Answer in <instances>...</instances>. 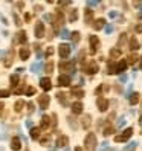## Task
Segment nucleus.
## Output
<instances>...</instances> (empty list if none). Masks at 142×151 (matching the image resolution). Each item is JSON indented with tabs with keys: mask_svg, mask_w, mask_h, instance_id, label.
Returning a JSON list of instances; mask_svg holds the SVG:
<instances>
[{
	"mask_svg": "<svg viewBox=\"0 0 142 151\" xmlns=\"http://www.w3.org/2000/svg\"><path fill=\"white\" fill-rule=\"evenodd\" d=\"M69 145V137L67 136H58L57 137V147H60V148H64V147H67Z\"/></svg>",
	"mask_w": 142,
	"mask_h": 151,
	"instance_id": "obj_13",
	"label": "nucleus"
},
{
	"mask_svg": "<svg viewBox=\"0 0 142 151\" xmlns=\"http://www.w3.org/2000/svg\"><path fill=\"white\" fill-rule=\"evenodd\" d=\"M40 87L43 88L44 92H49L50 88H52V83H50V78H48V76L41 78V79H40Z\"/></svg>",
	"mask_w": 142,
	"mask_h": 151,
	"instance_id": "obj_11",
	"label": "nucleus"
},
{
	"mask_svg": "<svg viewBox=\"0 0 142 151\" xmlns=\"http://www.w3.org/2000/svg\"><path fill=\"white\" fill-rule=\"evenodd\" d=\"M34 93H35V88L34 87H29L28 90H26V95H28V96H32Z\"/></svg>",
	"mask_w": 142,
	"mask_h": 151,
	"instance_id": "obj_39",
	"label": "nucleus"
},
{
	"mask_svg": "<svg viewBox=\"0 0 142 151\" xmlns=\"http://www.w3.org/2000/svg\"><path fill=\"white\" fill-rule=\"evenodd\" d=\"M96 105H98L99 111H105V110L109 109V101L105 99L104 96H99L98 99H96Z\"/></svg>",
	"mask_w": 142,
	"mask_h": 151,
	"instance_id": "obj_10",
	"label": "nucleus"
},
{
	"mask_svg": "<svg viewBox=\"0 0 142 151\" xmlns=\"http://www.w3.org/2000/svg\"><path fill=\"white\" fill-rule=\"evenodd\" d=\"M17 35H19V37H17L19 43H25V41H26V32H25V31H20Z\"/></svg>",
	"mask_w": 142,
	"mask_h": 151,
	"instance_id": "obj_28",
	"label": "nucleus"
},
{
	"mask_svg": "<svg viewBox=\"0 0 142 151\" xmlns=\"http://www.w3.org/2000/svg\"><path fill=\"white\" fill-rule=\"evenodd\" d=\"M70 50H72V47H70L69 44H66V43L60 44V46H58V55H60V58L66 60L70 55Z\"/></svg>",
	"mask_w": 142,
	"mask_h": 151,
	"instance_id": "obj_3",
	"label": "nucleus"
},
{
	"mask_svg": "<svg viewBox=\"0 0 142 151\" xmlns=\"http://www.w3.org/2000/svg\"><path fill=\"white\" fill-rule=\"evenodd\" d=\"M113 131H115V128L112 127V125H107L104 128V136H110V134H113Z\"/></svg>",
	"mask_w": 142,
	"mask_h": 151,
	"instance_id": "obj_29",
	"label": "nucleus"
},
{
	"mask_svg": "<svg viewBox=\"0 0 142 151\" xmlns=\"http://www.w3.org/2000/svg\"><path fill=\"white\" fill-rule=\"evenodd\" d=\"M31 139H34V140H37V139H40V136H41V128L38 127V128H31Z\"/></svg>",
	"mask_w": 142,
	"mask_h": 151,
	"instance_id": "obj_21",
	"label": "nucleus"
},
{
	"mask_svg": "<svg viewBox=\"0 0 142 151\" xmlns=\"http://www.w3.org/2000/svg\"><path fill=\"white\" fill-rule=\"evenodd\" d=\"M61 37H63V38H69V37H70V34H69L66 29H63V32H61Z\"/></svg>",
	"mask_w": 142,
	"mask_h": 151,
	"instance_id": "obj_40",
	"label": "nucleus"
},
{
	"mask_svg": "<svg viewBox=\"0 0 142 151\" xmlns=\"http://www.w3.org/2000/svg\"><path fill=\"white\" fill-rule=\"evenodd\" d=\"M128 47H130V50H138V49H139V41H138L136 37H131V38H130Z\"/></svg>",
	"mask_w": 142,
	"mask_h": 151,
	"instance_id": "obj_19",
	"label": "nucleus"
},
{
	"mask_svg": "<svg viewBox=\"0 0 142 151\" xmlns=\"http://www.w3.org/2000/svg\"><path fill=\"white\" fill-rule=\"evenodd\" d=\"M131 134H133V128L131 127H128V128H125L121 134H118V136H115V142H127L130 137H131Z\"/></svg>",
	"mask_w": 142,
	"mask_h": 151,
	"instance_id": "obj_2",
	"label": "nucleus"
},
{
	"mask_svg": "<svg viewBox=\"0 0 142 151\" xmlns=\"http://www.w3.org/2000/svg\"><path fill=\"white\" fill-rule=\"evenodd\" d=\"M57 99L63 105H67V95L66 93H57Z\"/></svg>",
	"mask_w": 142,
	"mask_h": 151,
	"instance_id": "obj_25",
	"label": "nucleus"
},
{
	"mask_svg": "<svg viewBox=\"0 0 142 151\" xmlns=\"http://www.w3.org/2000/svg\"><path fill=\"white\" fill-rule=\"evenodd\" d=\"M28 111H29V113H32V111H34V104H32V102H29V104H28Z\"/></svg>",
	"mask_w": 142,
	"mask_h": 151,
	"instance_id": "obj_42",
	"label": "nucleus"
},
{
	"mask_svg": "<svg viewBox=\"0 0 142 151\" xmlns=\"http://www.w3.org/2000/svg\"><path fill=\"white\" fill-rule=\"evenodd\" d=\"M70 35H72V40H74L75 43H78V41H79V32H78V31L72 32V34H70Z\"/></svg>",
	"mask_w": 142,
	"mask_h": 151,
	"instance_id": "obj_36",
	"label": "nucleus"
},
{
	"mask_svg": "<svg viewBox=\"0 0 142 151\" xmlns=\"http://www.w3.org/2000/svg\"><path fill=\"white\" fill-rule=\"evenodd\" d=\"M127 66H128V63H127L125 60L118 61V63H116V73H122V72H125Z\"/></svg>",
	"mask_w": 142,
	"mask_h": 151,
	"instance_id": "obj_15",
	"label": "nucleus"
},
{
	"mask_svg": "<svg viewBox=\"0 0 142 151\" xmlns=\"http://www.w3.org/2000/svg\"><path fill=\"white\" fill-rule=\"evenodd\" d=\"M104 24H105V19H98V20L95 22L93 28H95L96 31H99V29H102V28H104Z\"/></svg>",
	"mask_w": 142,
	"mask_h": 151,
	"instance_id": "obj_22",
	"label": "nucleus"
},
{
	"mask_svg": "<svg viewBox=\"0 0 142 151\" xmlns=\"http://www.w3.org/2000/svg\"><path fill=\"white\" fill-rule=\"evenodd\" d=\"M19 55H20L22 60H28V58L31 57V50H29V47H20Z\"/></svg>",
	"mask_w": 142,
	"mask_h": 151,
	"instance_id": "obj_17",
	"label": "nucleus"
},
{
	"mask_svg": "<svg viewBox=\"0 0 142 151\" xmlns=\"http://www.w3.org/2000/svg\"><path fill=\"white\" fill-rule=\"evenodd\" d=\"M3 109H5V104L0 102V116H2V113H3Z\"/></svg>",
	"mask_w": 142,
	"mask_h": 151,
	"instance_id": "obj_44",
	"label": "nucleus"
},
{
	"mask_svg": "<svg viewBox=\"0 0 142 151\" xmlns=\"http://www.w3.org/2000/svg\"><path fill=\"white\" fill-rule=\"evenodd\" d=\"M60 70H61V72H75V69H74V61L61 60V61H60Z\"/></svg>",
	"mask_w": 142,
	"mask_h": 151,
	"instance_id": "obj_4",
	"label": "nucleus"
},
{
	"mask_svg": "<svg viewBox=\"0 0 142 151\" xmlns=\"http://www.w3.org/2000/svg\"><path fill=\"white\" fill-rule=\"evenodd\" d=\"M136 60H138V57H136V55H130V57H128V61H127V63L133 64V63H136Z\"/></svg>",
	"mask_w": 142,
	"mask_h": 151,
	"instance_id": "obj_38",
	"label": "nucleus"
},
{
	"mask_svg": "<svg viewBox=\"0 0 142 151\" xmlns=\"http://www.w3.org/2000/svg\"><path fill=\"white\" fill-rule=\"evenodd\" d=\"M40 142H41V145H43V147H49V144H50V137H49V136H46L44 139H41Z\"/></svg>",
	"mask_w": 142,
	"mask_h": 151,
	"instance_id": "obj_34",
	"label": "nucleus"
},
{
	"mask_svg": "<svg viewBox=\"0 0 142 151\" xmlns=\"http://www.w3.org/2000/svg\"><path fill=\"white\" fill-rule=\"evenodd\" d=\"M99 70V67H98V64L95 63V61H90L87 66H84V72L86 73H89V75H93V73H96Z\"/></svg>",
	"mask_w": 142,
	"mask_h": 151,
	"instance_id": "obj_8",
	"label": "nucleus"
},
{
	"mask_svg": "<svg viewBox=\"0 0 142 151\" xmlns=\"http://www.w3.org/2000/svg\"><path fill=\"white\" fill-rule=\"evenodd\" d=\"M89 43H90V52L95 54L98 46H99V38L96 37V35H90V37H89Z\"/></svg>",
	"mask_w": 142,
	"mask_h": 151,
	"instance_id": "obj_9",
	"label": "nucleus"
},
{
	"mask_svg": "<svg viewBox=\"0 0 142 151\" xmlns=\"http://www.w3.org/2000/svg\"><path fill=\"white\" fill-rule=\"evenodd\" d=\"M9 95H11V92L6 90V88H2V90H0V98H8Z\"/></svg>",
	"mask_w": 142,
	"mask_h": 151,
	"instance_id": "obj_35",
	"label": "nucleus"
},
{
	"mask_svg": "<svg viewBox=\"0 0 142 151\" xmlns=\"http://www.w3.org/2000/svg\"><path fill=\"white\" fill-rule=\"evenodd\" d=\"M119 55H121V50H119V49H112V50H110V57H112V58H118Z\"/></svg>",
	"mask_w": 142,
	"mask_h": 151,
	"instance_id": "obj_30",
	"label": "nucleus"
},
{
	"mask_svg": "<svg viewBox=\"0 0 142 151\" xmlns=\"http://www.w3.org/2000/svg\"><path fill=\"white\" fill-rule=\"evenodd\" d=\"M139 99H141V95H139L138 92H133V93L130 95V98H128V102H130L131 105H136V104L139 102Z\"/></svg>",
	"mask_w": 142,
	"mask_h": 151,
	"instance_id": "obj_18",
	"label": "nucleus"
},
{
	"mask_svg": "<svg viewBox=\"0 0 142 151\" xmlns=\"http://www.w3.org/2000/svg\"><path fill=\"white\" fill-rule=\"evenodd\" d=\"M11 150L12 151H20L22 150V140H20V137L14 136L11 139Z\"/></svg>",
	"mask_w": 142,
	"mask_h": 151,
	"instance_id": "obj_12",
	"label": "nucleus"
},
{
	"mask_svg": "<svg viewBox=\"0 0 142 151\" xmlns=\"http://www.w3.org/2000/svg\"><path fill=\"white\" fill-rule=\"evenodd\" d=\"M92 20H93V11L87 8V9L84 11V22L89 24V23H92Z\"/></svg>",
	"mask_w": 142,
	"mask_h": 151,
	"instance_id": "obj_20",
	"label": "nucleus"
},
{
	"mask_svg": "<svg viewBox=\"0 0 142 151\" xmlns=\"http://www.w3.org/2000/svg\"><path fill=\"white\" fill-rule=\"evenodd\" d=\"M70 83H72V79H70V76L67 73H61L58 76V86L60 87H69Z\"/></svg>",
	"mask_w": 142,
	"mask_h": 151,
	"instance_id": "obj_6",
	"label": "nucleus"
},
{
	"mask_svg": "<svg viewBox=\"0 0 142 151\" xmlns=\"http://www.w3.org/2000/svg\"><path fill=\"white\" fill-rule=\"evenodd\" d=\"M75 151H83V148L81 147H75Z\"/></svg>",
	"mask_w": 142,
	"mask_h": 151,
	"instance_id": "obj_47",
	"label": "nucleus"
},
{
	"mask_svg": "<svg viewBox=\"0 0 142 151\" xmlns=\"http://www.w3.org/2000/svg\"><path fill=\"white\" fill-rule=\"evenodd\" d=\"M78 19V12H76V9H74L72 12H70V15H69V20L70 22H75Z\"/></svg>",
	"mask_w": 142,
	"mask_h": 151,
	"instance_id": "obj_33",
	"label": "nucleus"
},
{
	"mask_svg": "<svg viewBox=\"0 0 142 151\" xmlns=\"http://www.w3.org/2000/svg\"><path fill=\"white\" fill-rule=\"evenodd\" d=\"M25 151H28V150H25Z\"/></svg>",
	"mask_w": 142,
	"mask_h": 151,
	"instance_id": "obj_48",
	"label": "nucleus"
},
{
	"mask_svg": "<svg viewBox=\"0 0 142 151\" xmlns=\"http://www.w3.org/2000/svg\"><path fill=\"white\" fill-rule=\"evenodd\" d=\"M23 109H25V102H23L22 99H19V101H17V102L14 104V110H15L17 113H20Z\"/></svg>",
	"mask_w": 142,
	"mask_h": 151,
	"instance_id": "obj_24",
	"label": "nucleus"
},
{
	"mask_svg": "<svg viewBox=\"0 0 142 151\" xmlns=\"http://www.w3.org/2000/svg\"><path fill=\"white\" fill-rule=\"evenodd\" d=\"M72 95L76 96V98H83V96H84V90H83V88L75 87V88H72Z\"/></svg>",
	"mask_w": 142,
	"mask_h": 151,
	"instance_id": "obj_26",
	"label": "nucleus"
},
{
	"mask_svg": "<svg viewBox=\"0 0 142 151\" xmlns=\"http://www.w3.org/2000/svg\"><path fill=\"white\" fill-rule=\"evenodd\" d=\"M83 102H79V101H76V102H74L72 104V113L74 114H81L83 113Z\"/></svg>",
	"mask_w": 142,
	"mask_h": 151,
	"instance_id": "obj_16",
	"label": "nucleus"
},
{
	"mask_svg": "<svg viewBox=\"0 0 142 151\" xmlns=\"http://www.w3.org/2000/svg\"><path fill=\"white\" fill-rule=\"evenodd\" d=\"M49 102H50V96L48 95H40L38 96V105L41 110H46L49 107Z\"/></svg>",
	"mask_w": 142,
	"mask_h": 151,
	"instance_id": "obj_7",
	"label": "nucleus"
},
{
	"mask_svg": "<svg viewBox=\"0 0 142 151\" xmlns=\"http://www.w3.org/2000/svg\"><path fill=\"white\" fill-rule=\"evenodd\" d=\"M34 32H35V37H37V38H43L44 34H46L44 23L43 22H37V24H35V28H34Z\"/></svg>",
	"mask_w": 142,
	"mask_h": 151,
	"instance_id": "obj_5",
	"label": "nucleus"
},
{
	"mask_svg": "<svg viewBox=\"0 0 142 151\" xmlns=\"http://www.w3.org/2000/svg\"><path fill=\"white\" fill-rule=\"evenodd\" d=\"M12 55H14V54H12V50H11L9 54H8V57H6V61H5V66H6V67H9V66H11V60H12Z\"/></svg>",
	"mask_w": 142,
	"mask_h": 151,
	"instance_id": "obj_32",
	"label": "nucleus"
},
{
	"mask_svg": "<svg viewBox=\"0 0 142 151\" xmlns=\"http://www.w3.org/2000/svg\"><path fill=\"white\" fill-rule=\"evenodd\" d=\"M107 70H109V73H116V64H115V63H109Z\"/></svg>",
	"mask_w": 142,
	"mask_h": 151,
	"instance_id": "obj_31",
	"label": "nucleus"
},
{
	"mask_svg": "<svg viewBox=\"0 0 142 151\" xmlns=\"http://www.w3.org/2000/svg\"><path fill=\"white\" fill-rule=\"evenodd\" d=\"M49 127H50V118L48 116V114H44V116H41L40 128H41V130H49Z\"/></svg>",
	"mask_w": 142,
	"mask_h": 151,
	"instance_id": "obj_14",
	"label": "nucleus"
},
{
	"mask_svg": "<svg viewBox=\"0 0 142 151\" xmlns=\"http://www.w3.org/2000/svg\"><path fill=\"white\" fill-rule=\"evenodd\" d=\"M52 54H54V49H52V47H48V49H46V55L50 57Z\"/></svg>",
	"mask_w": 142,
	"mask_h": 151,
	"instance_id": "obj_41",
	"label": "nucleus"
},
{
	"mask_svg": "<svg viewBox=\"0 0 142 151\" xmlns=\"http://www.w3.org/2000/svg\"><path fill=\"white\" fill-rule=\"evenodd\" d=\"M136 32H138V34L142 32V24H138V26H136Z\"/></svg>",
	"mask_w": 142,
	"mask_h": 151,
	"instance_id": "obj_43",
	"label": "nucleus"
},
{
	"mask_svg": "<svg viewBox=\"0 0 142 151\" xmlns=\"http://www.w3.org/2000/svg\"><path fill=\"white\" fill-rule=\"evenodd\" d=\"M81 125H83L84 128H89V127H90V116H89V114H86V116L81 119Z\"/></svg>",
	"mask_w": 142,
	"mask_h": 151,
	"instance_id": "obj_27",
	"label": "nucleus"
},
{
	"mask_svg": "<svg viewBox=\"0 0 142 151\" xmlns=\"http://www.w3.org/2000/svg\"><path fill=\"white\" fill-rule=\"evenodd\" d=\"M139 125L142 127V114H141V116H139Z\"/></svg>",
	"mask_w": 142,
	"mask_h": 151,
	"instance_id": "obj_46",
	"label": "nucleus"
},
{
	"mask_svg": "<svg viewBox=\"0 0 142 151\" xmlns=\"http://www.w3.org/2000/svg\"><path fill=\"white\" fill-rule=\"evenodd\" d=\"M84 147L87 151H95L96 150V136L95 133H87L84 137Z\"/></svg>",
	"mask_w": 142,
	"mask_h": 151,
	"instance_id": "obj_1",
	"label": "nucleus"
},
{
	"mask_svg": "<svg viewBox=\"0 0 142 151\" xmlns=\"http://www.w3.org/2000/svg\"><path fill=\"white\" fill-rule=\"evenodd\" d=\"M139 69H141V70H142V57H141V58H139Z\"/></svg>",
	"mask_w": 142,
	"mask_h": 151,
	"instance_id": "obj_45",
	"label": "nucleus"
},
{
	"mask_svg": "<svg viewBox=\"0 0 142 151\" xmlns=\"http://www.w3.org/2000/svg\"><path fill=\"white\" fill-rule=\"evenodd\" d=\"M9 81H11V87L14 88V87H17L19 86V83H20V78H19V75H11V78H9Z\"/></svg>",
	"mask_w": 142,
	"mask_h": 151,
	"instance_id": "obj_23",
	"label": "nucleus"
},
{
	"mask_svg": "<svg viewBox=\"0 0 142 151\" xmlns=\"http://www.w3.org/2000/svg\"><path fill=\"white\" fill-rule=\"evenodd\" d=\"M52 69H54V64H52V61H49V63L46 64V67H44V70H46L48 73H50V72H52Z\"/></svg>",
	"mask_w": 142,
	"mask_h": 151,
	"instance_id": "obj_37",
	"label": "nucleus"
}]
</instances>
